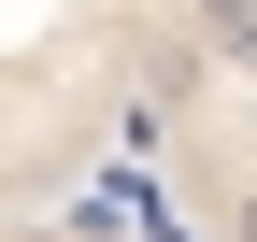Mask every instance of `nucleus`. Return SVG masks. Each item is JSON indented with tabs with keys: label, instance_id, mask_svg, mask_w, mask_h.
<instances>
[{
	"label": "nucleus",
	"instance_id": "1",
	"mask_svg": "<svg viewBox=\"0 0 257 242\" xmlns=\"http://www.w3.org/2000/svg\"><path fill=\"white\" fill-rule=\"evenodd\" d=\"M214 0H0V228L128 200L200 86Z\"/></svg>",
	"mask_w": 257,
	"mask_h": 242
},
{
	"label": "nucleus",
	"instance_id": "2",
	"mask_svg": "<svg viewBox=\"0 0 257 242\" xmlns=\"http://www.w3.org/2000/svg\"><path fill=\"white\" fill-rule=\"evenodd\" d=\"M0 242H200V228H186L157 186H128V200H72V214H15Z\"/></svg>",
	"mask_w": 257,
	"mask_h": 242
}]
</instances>
